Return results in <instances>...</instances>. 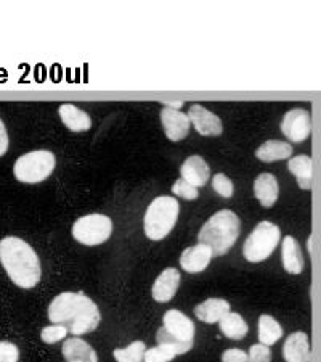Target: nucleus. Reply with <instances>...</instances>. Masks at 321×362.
<instances>
[{
    "instance_id": "0eeeda50",
    "label": "nucleus",
    "mask_w": 321,
    "mask_h": 362,
    "mask_svg": "<svg viewBox=\"0 0 321 362\" xmlns=\"http://www.w3.org/2000/svg\"><path fill=\"white\" fill-rule=\"evenodd\" d=\"M56 165L55 155L49 150H36L20 156L13 166L15 177L23 184L44 182L54 173Z\"/></svg>"
},
{
    "instance_id": "c85d7f7f",
    "label": "nucleus",
    "mask_w": 321,
    "mask_h": 362,
    "mask_svg": "<svg viewBox=\"0 0 321 362\" xmlns=\"http://www.w3.org/2000/svg\"><path fill=\"white\" fill-rule=\"evenodd\" d=\"M172 194L177 197H182L185 200H196V198L200 197V192H198L196 187L185 182L183 179L175 180V184L172 185Z\"/></svg>"
},
{
    "instance_id": "aec40b11",
    "label": "nucleus",
    "mask_w": 321,
    "mask_h": 362,
    "mask_svg": "<svg viewBox=\"0 0 321 362\" xmlns=\"http://www.w3.org/2000/svg\"><path fill=\"white\" fill-rule=\"evenodd\" d=\"M281 258H283V266L284 271L289 274H301L303 269V258H302V251H301V245L297 243L294 237H284L283 245H281Z\"/></svg>"
},
{
    "instance_id": "20e7f679",
    "label": "nucleus",
    "mask_w": 321,
    "mask_h": 362,
    "mask_svg": "<svg viewBox=\"0 0 321 362\" xmlns=\"http://www.w3.org/2000/svg\"><path fill=\"white\" fill-rule=\"evenodd\" d=\"M195 324L178 309H169L162 317V327L157 330V344H164L180 356L188 353L195 344Z\"/></svg>"
},
{
    "instance_id": "4468645a",
    "label": "nucleus",
    "mask_w": 321,
    "mask_h": 362,
    "mask_svg": "<svg viewBox=\"0 0 321 362\" xmlns=\"http://www.w3.org/2000/svg\"><path fill=\"white\" fill-rule=\"evenodd\" d=\"M283 358L286 362H310V341L303 332H294L286 338Z\"/></svg>"
},
{
    "instance_id": "6ab92c4d",
    "label": "nucleus",
    "mask_w": 321,
    "mask_h": 362,
    "mask_svg": "<svg viewBox=\"0 0 321 362\" xmlns=\"http://www.w3.org/2000/svg\"><path fill=\"white\" fill-rule=\"evenodd\" d=\"M226 313H230V303L222 298H209L195 308L196 317L204 324H219Z\"/></svg>"
},
{
    "instance_id": "412c9836",
    "label": "nucleus",
    "mask_w": 321,
    "mask_h": 362,
    "mask_svg": "<svg viewBox=\"0 0 321 362\" xmlns=\"http://www.w3.org/2000/svg\"><path fill=\"white\" fill-rule=\"evenodd\" d=\"M291 155H293V147L283 140H267L255 150V158L264 163L288 160Z\"/></svg>"
},
{
    "instance_id": "72a5a7b5",
    "label": "nucleus",
    "mask_w": 321,
    "mask_h": 362,
    "mask_svg": "<svg viewBox=\"0 0 321 362\" xmlns=\"http://www.w3.org/2000/svg\"><path fill=\"white\" fill-rule=\"evenodd\" d=\"M166 105H167V108H174V110H178L180 107H182V102H166Z\"/></svg>"
},
{
    "instance_id": "f3484780",
    "label": "nucleus",
    "mask_w": 321,
    "mask_h": 362,
    "mask_svg": "<svg viewBox=\"0 0 321 362\" xmlns=\"http://www.w3.org/2000/svg\"><path fill=\"white\" fill-rule=\"evenodd\" d=\"M61 353L66 362H98L95 349L79 337L68 338L63 344Z\"/></svg>"
},
{
    "instance_id": "423d86ee",
    "label": "nucleus",
    "mask_w": 321,
    "mask_h": 362,
    "mask_svg": "<svg viewBox=\"0 0 321 362\" xmlns=\"http://www.w3.org/2000/svg\"><path fill=\"white\" fill-rule=\"evenodd\" d=\"M281 232L277 224L270 221H262L254 227L250 235L246 238L243 247V255L249 262H262L270 258V255L277 250Z\"/></svg>"
},
{
    "instance_id": "1a4fd4ad",
    "label": "nucleus",
    "mask_w": 321,
    "mask_h": 362,
    "mask_svg": "<svg viewBox=\"0 0 321 362\" xmlns=\"http://www.w3.org/2000/svg\"><path fill=\"white\" fill-rule=\"evenodd\" d=\"M312 118L307 110L294 108L284 115L281 121V132L293 144H301L310 136Z\"/></svg>"
},
{
    "instance_id": "a878e982",
    "label": "nucleus",
    "mask_w": 321,
    "mask_h": 362,
    "mask_svg": "<svg viewBox=\"0 0 321 362\" xmlns=\"http://www.w3.org/2000/svg\"><path fill=\"white\" fill-rule=\"evenodd\" d=\"M174 349L164 346V344H157L155 348H150L145 351L143 362H171L175 358Z\"/></svg>"
},
{
    "instance_id": "393cba45",
    "label": "nucleus",
    "mask_w": 321,
    "mask_h": 362,
    "mask_svg": "<svg viewBox=\"0 0 321 362\" xmlns=\"http://www.w3.org/2000/svg\"><path fill=\"white\" fill-rule=\"evenodd\" d=\"M147 351V344L143 341H133L127 348L114 349L116 362H143V356Z\"/></svg>"
},
{
    "instance_id": "ddd939ff",
    "label": "nucleus",
    "mask_w": 321,
    "mask_h": 362,
    "mask_svg": "<svg viewBox=\"0 0 321 362\" xmlns=\"http://www.w3.org/2000/svg\"><path fill=\"white\" fill-rule=\"evenodd\" d=\"M212 258V251L206 245L198 243L195 247H190L183 251L182 256H180V266H182L183 271L190 274H200L211 264Z\"/></svg>"
},
{
    "instance_id": "cd10ccee",
    "label": "nucleus",
    "mask_w": 321,
    "mask_h": 362,
    "mask_svg": "<svg viewBox=\"0 0 321 362\" xmlns=\"http://www.w3.org/2000/svg\"><path fill=\"white\" fill-rule=\"evenodd\" d=\"M68 335V330L61 325H49L40 332V340L47 344H54L64 340V337Z\"/></svg>"
},
{
    "instance_id": "f257e3e1",
    "label": "nucleus",
    "mask_w": 321,
    "mask_h": 362,
    "mask_svg": "<svg viewBox=\"0 0 321 362\" xmlns=\"http://www.w3.org/2000/svg\"><path fill=\"white\" fill-rule=\"evenodd\" d=\"M49 319L54 325H61L71 335L90 334L100 324V309L84 293L64 291L54 298L49 306Z\"/></svg>"
},
{
    "instance_id": "473e14b6",
    "label": "nucleus",
    "mask_w": 321,
    "mask_h": 362,
    "mask_svg": "<svg viewBox=\"0 0 321 362\" xmlns=\"http://www.w3.org/2000/svg\"><path fill=\"white\" fill-rule=\"evenodd\" d=\"M8 150V134L7 129H5L4 121L0 119V156H4Z\"/></svg>"
},
{
    "instance_id": "f8f14e48",
    "label": "nucleus",
    "mask_w": 321,
    "mask_h": 362,
    "mask_svg": "<svg viewBox=\"0 0 321 362\" xmlns=\"http://www.w3.org/2000/svg\"><path fill=\"white\" fill-rule=\"evenodd\" d=\"M180 176H182L180 179H183L185 182L200 189V187L206 185L209 179H211V169H209V165L200 155H193L190 158H186L182 168H180Z\"/></svg>"
},
{
    "instance_id": "4be33fe9",
    "label": "nucleus",
    "mask_w": 321,
    "mask_h": 362,
    "mask_svg": "<svg viewBox=\"0 0 321 362\" xmlns=\"http://www.w3.org/2000/svg\"><path fill=\"white\" fill-rule=\"evenodd\" d=\"M288 169L289 173H293L297 184L302 190H310L312 189V180H313V163L312 158L307 155H301V156H293L289 158L288 163Z\"/></svg>"
},
{
    "instance_id": "a211bd4d",
    "label": "nucleus",
    "mask_w": 321,
    "mask_h": 362,
    "mask_svg": "<svg viewBox=\"0 0 321 362\" xmlns=\"http://www.w3.org/2000/svg\"><path fill=\"white\" fill-rule=\"evenodd\" d=\"M58 115L63 121V124L73 132H85L92 127V119L84 110H80L71 103H64L58 108Z\"/></svg>"
},
{
    "instance_id": "dca6fc26",
    "label": "nucleus",
    "mask_w": 321,
    "mask_h": 362,
    "mask_svg": "<svg viewBox=\"0 0 321 362\" xmlns=\"http://www.w3.org/2000/svg\"><path fill=\"white\" fill-rule=\"evenodd\" d=\"M254 195L264 208H272L279 195L277 177L270 173H262L254 180Z\"/></svg>"
},
{
    "instance_id": "7ed1b4c3",
    "label": "nucleus",
    "mask_w": 321,
    "mask_h": 362,
    "mask_svg": "<svg viewBox=\"0 0 321 362\" xmlns=\"http://www.w3.org/2000/svg\"><path fill=\"white\" fill-rule=\"evenodd\" d=\"M239 230H241V224H239L238 216L230 209H222L201 227L198 240L212 251V256H222L229 253L236 243Z\"/></svg>"
},
{
    "instance_id": "5701e85b",
    "label": "nucleus",
    "mask_w": 321,
    "mask_h": 362,
    "mask_svg": "<svg viewBox=\"0 0 321 362\" xmlns=\"http://www.w3.org/2000/svg\"><path fill=\"white\" fill-rule=\"evenodd\" d=\"M220 332L230 340H243L248 335L249 327L246 320L241 317V314L238 313H226L224 317L219 320Z\"/></svg>"
},
{
    "instance_id": "b1692460",
    "label": "nucleus",
    "mask_w": 321,
    "mask_h": 362,
    "mask_svg": "<svg viewBox=\"0 0 321 362\" xmlns=\"http://www.w3.org/2000/svg\"><path fill=\"white\" fill-rule=\"evenodd\" d=\"M283 337V329L278 324L277 319H273L268 314H262L259 317V341L265 346L275 344Z\"/></svg>"
},
{
    "instance_id": "f03ea898",
    "label": "nucleus",
    "mask_w": 321,
    "mask_h": 362,
    "mask_svg": "<svg viewBox=\"0 0 321 362\" xmlns=\"http://www.w3.org/2000/svg\"><path fill=\"white\" fill-rule=\"evenodd\" d=\"M0 262L11 282L20 288H34L42 277L37 253L18 237H5L0 240Z\"/></svg>"
},
{
    "instance_id": "9d476101",
    "label": "nucleus",
    "mask_w": 321,
    "mask_h": 362,
    "mask_svg": "<svg viewBox=\"0 0 321 362\" xmlns=\"http://www.w3.org/2000/svg\"><path fill=\"white\" fill-rule=\"evenodd\" d=\"M190 124L195 126V129L204 137H217L224 132V124L217 115L209 112L202 105H191L188 110Z\"/></svg>"
},
{
    "instance_id": "6e6552de",
    "label": "nucleus",
    "mask_w": 321,
    "mask_h": 362,
    "mask_svg": "<svg viewBox=\"0 0 321 362\" xmlns=\"http://www.w3.org/2000/svg\"><path fill=\"white\" fill-rule=\"evenodd\" d=\"M71 233L74 240L85 245V247H97L111 237L113 221L104 214H87L75 221Z\"/></svg>"
},
{
    "instance_id": "c756f323",
    "label": "nucleus",
    "mask_w": 321,
    "mask_h": 362,
    "mask_svg": "<svg viewBox=\"0 0 321 362\" xmlns=\"http://www.w3.org/2000/svg\"><path fill=\"white\" fill-rule=\"evenodd\" d=\"M248 362H272V349L265 344H253L248 353Z\"/></svg>"
},
{
    "instance_id": "39448f33",
    "label": "nucleus",
    "mask_w": 321,
    "mask_h": 362,
    "mask_svg": "<svg viewBox=\"0 0 321 362\" xmlns=\"http://www.w3.org/2000/svg\"><path fill=\"white\" fill-rule=\"evenodd\" d=\"M180 204L174 197H156L145 213V233L150 240L159 242L166 238L177 224Z\"/></svg>"
},
{
    "instance_id": "2f4dec72",
    "label": "nucleus",
    "mask_w": 321,
    "mask_h": 362,
    "mask_svg": "<svg viewBox=\"0 0 321 362\" xmlns=\"http://www.w3.org/2000/svg\"><path fill=\"white\" fill-rule=\"evenodd\" d=\"M222 362H248V353L238 348H230L222 354Z\"/></svg>"
},
{
    "instance_id": "7c9ffc66",
    "label": "nucleus",
    "mask_w": 321,
    "mask_h": 362,
    "mask_svg": "<svg viewBox=\"0 0 321 362\" xmlns=\"http://www.w3.org/2000/svg\"><path fill=\"white\" fill-rule=\"evenodd\" d=\"M20 349L10 341H0V362H18Z\"/></svg>"
},
{
    "instance_id": "bb28decb",
    "label": "nucleus",
    "mask_w": 321,
    "mask_h": 362,
    "mask_svg": "<svg viewBox=\"0 0 321 362\" xmlns=\"http://www.w3.org/2000/svg\"><path fill=\"white\" fill-rule=\"evenodd\" d=\"M212 189L215 190V194L220 195L222 198H231L233 194H235V185H233L231 179L226 177L225 174H215L212 177Z\"/></svg>"
},
{
    "instance_id": "2eb2a0df",
    "label": "nucleus",
    "mask_w": 321,
    "mask_h": 362,
    "mask_svg": "<svg viewBox=\"0 0 321 362\" xmlns=\"http://www.w3.org/2000/svg\"><path fill=\"white\" fill-rule=\"evenodd\" d=\"M180 285V272L174 267H167L161 272V276L156 279L153 284V290H151V295H153L155 301L157 303H169L175 296Z\"/></svg>"
},
{
    "instance_id": "9b49d317",
    "label": "nucleus",
    "mask_w": 321,
    "mask_h": 362,
    "mask_svg": "<svg viewBox=\"0 0 321 362\" xmlns=\"http://www.w3.org/2000/svg\"><path fill=\"white\" fill-rule=\"evenodd\" d=\"M161 122L167 139L172 140V142H180V140L188 136L190 119L180 110L164 107L161 110Z\"/></svg>"
}]
</instances>
